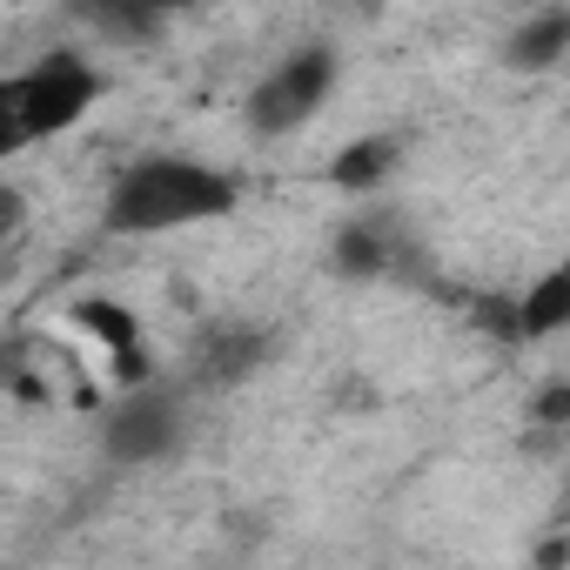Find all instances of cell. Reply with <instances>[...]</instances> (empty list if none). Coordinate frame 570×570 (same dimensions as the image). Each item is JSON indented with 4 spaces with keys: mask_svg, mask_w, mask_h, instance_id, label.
Masks as SVG:
<instances>
[{
    "mask_svg": "<svg viewBox=\"0 0 570 570\" xmlns=\"http://www.w3.org/2000/svg\"><path fill=\"white\" fill-rule=\"evenodd\" d=\"M101 443H108L115 463H168L188 443V396L168 390V383H135L108 410Z\"/></svg>",
    "mask_w": 570,
    "mask_h": 570,
    "instance_id": "4",
    "label": "cell"
},
{
    "mask_svg": "<svg viewBox=\"0 0 570 570\" xmlns=\"http://www.w3.org/2000/svg\"><path fill=\"white\" fill-rule=\"evenodd\" d=\"M95 101H101V68L75 48H55L21 75H0V161L68 135Z\"/></svg>",
    "mask_w": 570,
    "mask_h": 570,
    "instance_id": "2",
    "label": "cell"
},
{
    "mask_svg": "<svg viewBox=\"0 0 570 570\" xmlns=\"http://www.w3.org/2000/svg\"><path fill=\"white\" fill-rule=\"evenodd\" d=\"M68 8H75L88 28L115 35V41H141V35H155L175 8H188V0H68Z\"/></svg>",
    "mask_w": 570,
    "mask_h": 570,
    "instance_id": "7",
    "label": "cell"
},
{
    "mask_svg": "<svg viewBox=\"0 0 570 570\" xmlns=\"http://www.w3.org/2000/svg\"><path fill=\"white\" fill-rule=\"evenodd\" d=\"M242 181L215 161L195 155H141L115 175L108 202H101V228L108 235H168V228H195V222H222L235 215Z\"/></svg>",
    "mask_w": 570,
    "mask_h": 570,
    "instance_id": "1",
    "label": "cell"
},
{
    "mask_svg": "<svg viewBox=\"0 0 570 570\" xmlns=\"http://www.w3.org/2000/svg\"><path fill=\"white\" fill-rule=\"evenodd\" d=\"M330 95H336V48H323V41H309V48H296V55H282L255 88H248V128L255 135H303L323 108H330Z\"/></svg>",
    "mask_w": 570,
    "mask_h": 570,
    "instance_id": "3",
    "label": "cell"
},
{
    "mask_svg": "<svg viewBox=\"0 0 570 570\" xmlns=\"http://www.w3.org/2000/svg\"><path fill=\"white\" fill-rule=\"evenodd\" d=\"M563 323H570V268H550L517 303V336H557Z\"/></svg>",
    "mask_w": 570,
    "mask_h": 570,
    "instance_id": "8",
    "label": "cell"
},
{
    "mask_svg": "<svg viewBox=\"0 0 570 570\" xmlns=\"http://www.w3.org/2000/svg\"><path fill=\"white\" fill-rule=\"evenodd\" d=\"M396 155H403V141H390V135H376V141H356V148H343L336 161H330V181L336 188H376L390 168H396Z\"/></svg>",
    "mask_w": 570,
    "mask_h": 570,
    "instance_id": "9",
    "label": "cell"
},
{
    "mask_svg": "<svg viewBox=\"0 0 570 570\" xmlns=\"http://www.w3.org/2000/svg\"><path fill=\"white\" fill-rule=\"evenodd\" d=\"M188 356H195L188 370H195L202 390H228V383H242V376H255L268 363V330H255V323H208Z\"/></svg>",
    "mask_w": 570,
    "mask_h": 570,
    "instance_id": "5",
    "label": "cell"
},
{
    "mask_svg": "<svg viewBox=\"0 0 570 570\" xmlns=\"http://www.w3.org/2000/svg\"><path fill=\"white\" fill-rule=\"evenodd\" d=\"M28 222V195L21 188H8V181H0V242H8L14 228Z\"/></svg>",
    "mask_w": 570,
    "mask_h": 570,
    "instance_id": "10",
    "label": "cell"
},
{
    "mask_svg": "<svg viewBox=\"0 0 570 570\" xmlns=\"http://www.w3.org/2000/svg\"><path fill=\"white\" fill-rule=\"evenodd\" d=\"M563 48H570V14H563V8H543V14H530V21L510 35L503 61H510L517 75H550V68L563 61Z\"/></svg>",
    "mask_w": 570,
    "mask_h": 570,
    "instance_id": "6",
    "label": "cell"
}]
</instances>
